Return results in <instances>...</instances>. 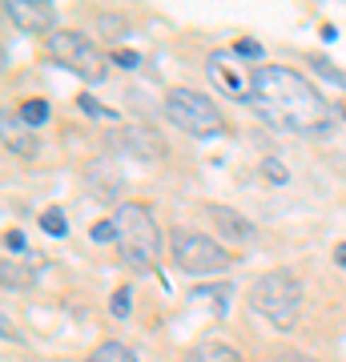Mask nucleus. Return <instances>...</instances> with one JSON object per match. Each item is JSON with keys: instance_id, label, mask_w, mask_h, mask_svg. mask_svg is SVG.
Returning <instances> with one entry per match:
<instances>
[{"instance_id": "22", "label": "nucleus", "mask_w": 346, "mask_h": 362, "mask_svg": "<svg viewBox=\"0 0 346 362\" xmlns=\"http://www.w3.org/2000/svg\"><path fill=\"white\" fill-rule=\"evenodd\" d=\"M334 262L346 270V242H338V246H334Z\"/></svg>"}, {"instance_id": "11", "label": "nucleus", "mask_w": 346, "mask_h": 362, "mask_svg": "<svg viewBox=\"0 0 346 362\" xmlns=\"http://www.w3.org/2000/svg\"><path fill=\"white\" fill-rule=\"evenodd\" d=\"M40 230L49 233V238H64V233H69V221H64L61 206H49V209H40Z\"/></svg>"}, {"instance_id": "7", "label": "nucleus", "mask_w": 346, "mask_h": 362, "mask_svg": "<svg viewBox=\"0 0 346 362\" xmlns=\"http://www.w3.org/2000/svg\"><path fill=\"white\" fill-rule=\"evenodd\" d=\"M4 16H8L21 33H33V37L49 40L52 33H57V8H52L49 0H8V4H4Z\"/></svg>"}, {"instance_id": "12", "label": "nucleus", "mask_w": 346, "mask_h": 362, "mask_svg": "<svg viewBox=\"0 0 346 362\" xmlns=\"http://www.w3.org/2000/svg\"><path fill=\"white\" fill-rule=\"evenodd\" d=\"M21 121H25V125H45V121H49V101H45V97H28V101L21 105Z\"/></svg>"}, {"instance_id": "13", "label": "nucleus", "mask_w": 346, "mask_h": 362, "mask_svg": "<svg viewBox=\"0 0 346 362\" xmlns=\"http://www.w3.org/2000/svg\"><path fill=\"white\" fill-rule=\"evenodd\" d=\"M129 310H133V286H117L113 298H109V314L113 318H129Z\"/></svg>"}, {"instance_id": "3", "label": "nucleus", "mask_w": 346, "mask_h": 362, "mask_svg": "<svg viewBox=\"0 0 346 362\" xmlns=\"http://www.w3.org/2000/svg\"><path fill=\"white\" fill-rule=\"evenodd\" d=\"M113 226H117V250L129 266L137 270H154L157 266V254H161V230H157L154 214L137 202H121L113 214Z\"/></svg>"}, {"instance_id": "6", "label": "nucleus", "mask_w": 346, "mask_h": 362, "mask_svg": "<svg viewBox=\"0 0 346 362\" xmlns=\"http://www.w3.org/2000/svg\"><path fill=\"white\" fill-rule=\"evenodd\" d=\"M173 262H178V270L193 274V278L221 274V270H230L233 266L230 250L221 246L218 238L197 233V230H178L173 233Z\"/></svg>"}, {"instance_id": "21", "label": "nucleus", "mask_w": 346, "mask_h": 362, "mask_svg": "<svg viewBox=\"0 0 346 362\" xmlns=\"http://www.w3.org/2000/svg\"><path fill=\"white\" fill-rule=\"evenodd\" d=\"M274 362H314V358H310V354H302V350H282Z\"/></svg>"}, {"instance_id": "1", "label": "nucleus", "mask_w": 346, "mask_h": 362, "mask_svg": "<svg viewBox=\"0 0 346 362\" xmlns=\"http://www.w3.org/2000/svg\"><path fill=\"white\" fill-rule=\"evenodd\" d=\"M250 89H254V109L270 125L302 137H326L334 125L330 105L302 73L286 65H258L250 69Z\"/></svg>"}, {"instance_id": "20", "label": "nucleus", "mask_w": 346, "mask_h": 362, "mask_svg": "<svg viewBox=\"0 0 346 362\" xmlns=\"http://www.w3.org/2000/svg\"><path fill=\"white\" fill-rule=\"evenodd\" d=\"M113 61H117V65H125V69H137V65H142V57H137L133 49H117Z\"/></svg>"}, {"instance_id": "18", "label": "nucleus", "mask_w": 346, "mask_h": 362, "mask_svg": "<svg viewBox=\"0 0 346 362\" xmlns=\"http://www.w3.org/2000/svg\"><path fill=\"white\" fill-rule=\"evenodd\" d=\"M81 109H85L89 117H109V121H117V113H113V109H105V105H97L93 97H81Z\"/></svg>"}, {"instance_id": "9", "label": "nucleus", "mask_w": 346, "mask_h": 362, "mask_svg": "<svg viewBox=\"0 0 346 362\" xmlns=\"http://www.w3.org/2000/svg\"><path fill=\"white\" fill-rule=\"evenodd\" d=\"M190 362H242V354L226 342H202L190 350Z\"/></svg>"}, {"instance_id": "4", "label": "nucleus", "mask_w": 346, "mask_h": 362, "mask_svg": "<svg viewBox=\"0 0 346 362\" xmlns=\"http://www.w3.org/2000/svg\"><path fill=\"white\" fill-rule=\"evenodd\" d=\"M49 57L57 65H64L69 73H77L81 81H89V85H101V81L109 77V57H105L85 33H73V28H57V33H52Z\"/></svg>"}, {"instance_id": "16", "label": "nucleus", "mask_w": 346, "mask_h": 362, "mask_svg": "<svg viewBox=\"0 0 346 362\" xmlns=\"http://www.w3.org/2000/svg\"><path fill=\"white\" fill-rule=\"evenodd\" d=\"M89 238H93V242H117V226H113L109 218H101V221L89 230Z\"/></svg>"}, {"instance_id": "5", "label": "nucleus", "mask_w": 346, "mask_h": 362, "mask_svg": "<svg viewBox=\"0 0 346 362\" xmlns=\"http://www.w3.org/2000/svg\"><path fill=\"white\" fill-rule=\"evenodd\" d=\"M166 113H169V121H173L181 133H190V137H221V133H226L221 109L197 89H169Z\"/></svg>"}, {"instance_id": "10", "label": "nucleus", "mask_w": 346, "mask_h": 362, "mask_svg": "<svg viewBox=\"0 0 346 362\" xmlns=\"http://www.w3.org/2000/svg\"><path fill=\"white\" fill-rule=\"evenodd\" d=\"M85 362H137V354H133L125 342H101Z\"/></svg>"}, {"instance_id": "14", "label": "nucleus", "mask_w": 346, "mask_h": 362, "mask_svg": "<svg viewBox=\"0 0 346 362\" xmlns=\"http://www.w3.org/2000/svg\"><path fill=\"white\" fill-rule=\"evenodd\" d=\"M262 177L274 181V185H286V181H290V169H286L278 157H266V161H262Z\"/></svg>"}, {"instance_id": "15", "label": "nucleus", "mask_w": 346, "mask_h": 362, "mask_svg": "<svg viewBox=\"0 0 346 362\" xmlns=\"http://www.w3.org/2000/svg\"><path fill=\"white\" fill-rule=\"evenodd\" d=\"M310 65L318 69V73H322L326 81H334V85H342V89H346V73H342V69H334L330 61H326V57H310Z\"/></svg>"}, {"instance_id": "23", "label": "nucleus", "mask_w": 346, "mask_h": 362, "mask_svg": "<svg viewBox=\"0 0 346 362\" xmlns=\"http://www.w3.org/2000/svg\"><path fill=\"white\" fill-rule=\"evenodd\" d=\"M342 117H346V109H342Z\"/></svg>"}, {"instance_id": "2", "label": "nucleus", "mask_w": 346, "mask_h": 362, "mask_svg": "<svg viewBox=\"0 0 346 362\" xmlns=\"http://www.w3.org/2000/svg\"><path fill=\"white\" fill-rule=\"evenodd\" d=\"M250 306L266 318L274 330H294L302 314V282L290 270H266L250 286Z\"/></svg>"}, {"instance_id": "17", "label": "nucleus", "mask_w": 346, "mask_h": 362, "mask_svg": "<svg viewBox=\"0 0 346 362\" xmlns=\"http://www.w3.org/2000/svg\"><path fill=\"white\" fill-rule=\"evenodd\" d=\"M262 45H258V40H238V45H233V57H246V61H262Z\"/></svg>"}, {"instance_id": "19", "label": "nucleus", "mask_w": 346, "mask_h": 362, "mask_svg": "<svg viewBox=\"0 0 346 362\" xmlns=\"http://www.w3.org/2000/svg\"><path fill=\"white\" fill-rule=\"evenodd\" d=\"M4 246L13 250V254H25L28 242H25V233H21V230H8V233H4Z\"/></svg>"}, {"instance_id": "8", "label": "nucleus", "mask_w": 346, "mask_h": 362, "mask_svg": "<svg viewBox=\"0 0 346 362\" xmlns=\"http://www.w3.org/2000/svg\"><path fill=\"white\" fill-rule=\"evenodd\" d=\"M205 214H209V221L218 226V233L226 238V242H238V246L254 242V221L242 218L238 209H230V206H209Z\"/></svg>"}]
</instances>
